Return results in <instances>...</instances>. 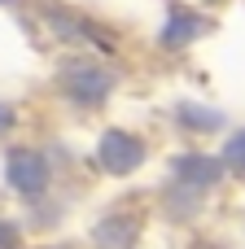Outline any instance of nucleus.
<instances>
[{
  "instance_id": "obj_1",
  "label": "nucleus",
  "mask_w": 245,
  "mask_h": 249,
  "mask_svg": "<svg viewBox=\"0 0 245 249\" xmlns=\"http://www.w3.org/2000/svg\"><path fill=\"white\" fill-rule=\"evenodd\" d=\"M140 158H145L140 140H132L127 131H105V140H101V162H105L110 171H132Z\"/></svg>"
},
{
  "instance_id": "obj_2",
  "label": "nucleus",
  "mask_w": 245,
  "mask_h": 249,
  "mask_svg": "<svg viewBox=\"0 0 245 249\" xmlns=\"http://www.w3.org/2000/svg\"><path fill=\"white\" fill-rule=\"evenodd\" d=\"M9 184L22 188L26 197H35V193L44 188V162H39L35 153H13V158H9Z\"/></svg>"
},
{
  "instance_id": "obj_3",
  "label": "nucleus",
  "mask_w": 245,
  "mask_h": 249,
  "mask_svg": "<svg viewBox=\"0 0 245 249\" xmlns=\"http://www.w3.org/2000/svg\"><path fill=\"white\" fill-rule=\"evenodd\" d=\"M70 88L79 92V101H96V96H105L110 74H105V70H75V74H70Z\"/></svg>"
},
{
  "instance_id": "obj_4",
  "label": "nucleus",
  "mask_w": 245,
  "mask_h": 249,
  "mask_svg": "<svg viewBox=\"0 0 245 249\" xmlns=\"http://www.w3.org/2000/svg\"><path fill=\"white\" fill-rule=\"evenodd\" d=\"M228 162H232V166H241V171H245V136H237V140L228 144Z\"/></svg>"
},
{
  "instance_id": "obj_5",
  "label": "nucleus",
  "mask_w": 245,
  "mask_h": 249,
  "mask_svg": "<svg viewBox=\"0 0 245 249\" xmlns=\"http://www.w3.org/2000/svg\"><path fill=\"white\" fill-rule=\"evenodd\" d=\"M0 123H9V109H0Z\"/></svg>"
}]
</instances>
